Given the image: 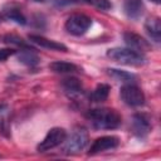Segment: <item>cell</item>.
Returning <instances> with one entry per match:
<instances>
[{"label": "cell", "mask_w": 161, "mask_h": 161, "mask_svg": "<svg viewBox=\"0 0 161 161\" xmlns=\"http://www.w3.org/2000/svg\"><path fill=\"white\" fill-rule=\"evenodd\" d=\"M33 50H34L33 48H30V49H20L19 60H20L21 63L26 64V65H30V67L38 64L39 58H38V55H36Z\"/></svg>", "instance_id": "19"}, {"label": "cell", "mask_w": 161, "mask_h": 161, "mask_svg": "<svg viewBox=\"0 0 161 161\" xmlns=\"http://www.w3.org/2000/svg\"><path fill=\"white\" fill-rule=\"evenodd\" d=\"M107 73L113 79H116L118 82H123V83H130V82L135 80V78H136L133 74H131L128 72H125V70H121V69H116V68H108Z\"/></svg>", "instance_id": "18"}, {"label": "cell", "mask_w": 161, "mask_h": 161, "mask_svg": "<svg viewBox=\"0 0 161 161\" xmlns=\"http://www.w3.org/2000/svg\"><path fill=\"white\" fill-rule=\"evenodd\" d=\"M4 42L8 43V44L18 45V47H20V49H30V47L21 38H19L16 35H6V36H4Z\"/></svg>", "instance_id": "20"}, {"label": "cell", "mask_w": 161, "mask_h": 161, "mask_svg": "<svg viewBox=\"0 0 161 161\" xmlns=\"http://www.w3.org/2000/svg\"><path fill=\"white\" fill-rule=\"evenodd\" d=\"M152 3H155V4H160V0H151Z\"/></svg>", "instance_id": "23"}, {"label": "cell", "mask_w": 161, "mask_h": 161, "mask_svg": "<svg viewBox=\"0 0 161 161\" xmlns=\"http://www.w3.org/2000/svg\"><path fill=\"white\" fill-rule=\"evenodd\" d=\"M35 1H38V3H44V1H47V0H35Z\"/></svg>", "instance_id": "24"}, {"label": "cell", "mask_w": 161, "mask_h": 161, "mask_svg": "<svg viewBox=\"0 0 161 161\" xmlns=\"http://www.w3.org/2000/svg\"><path fill=\"white\" fill-rule=\"evenodd\" d=\"M3 13H4V15H5L6 19L13 20L16 24H20V25H25L26 24V18L21 13L20 8L16 4H14V3L5 5L4 9H3Z\"/></svg>", "instance_id": "10"}, {"label": "cell", "mask_w": 161, "mask_h": 161, "mask_svg": "<svg viewBox=\"0 0 161 161\" xmlns=\"http://www.w3.org/2000/svg\"><path fill=\"white\" fill-rule=\"evenodd\" d=\"M118 145H119V138L117 136H102L93 141L88 151V155H97L103 151L116 148Z\"/></svg>", "instance_id": "7"}, {"label": "cell", "mask_w": 161, "mask_h": 161, "mask_svg": "<svg viewBox=\"0 0 161 161\" xmlns=\"http://www.w3.org/2000/svg\"><path fill=\"white\" fill-rule=\"evenodd\" d=\"M62 87L69 96H75V94L82 93V83L78 78H74V77L63 79Z\"/></svg>", "instance_id": "16"}, {"label": "cell", "mask_w": 161, "mask_h": 161, "mask_svg": "<svg viewBox=\"0 0 161 161\" xmlns=\"http://www.w3.org/2000/svg\"><path fill=\"white\" fill-rule=\"evenodd\" d=\"M145 29L151 39H153L156 43L161 40V23L158 18H151L147 19L145 23Z\"/></svg>", "instance_id": "13"}, {"label": "cell", "mask_w": 161, "mask_h": 161, "mask_svg": "<svg viewBox=\"0 0 161 161\" xmlns=\"http://www.w3.org/2000/svg\"><path fill=\"white\" fill-rule=\"evenodd\" d=\"M125 43L133 50L136 52H147L150 49V44L147 40H145L141 35L135 34V33H125L123 34Z\"/></svg>", "instance_id": "9"}, {"label": "cell", "mask_w": 161, "mask_h": 161, "mask_svg": "<svg viewBox=\"0 0 161 161\" xmlns=\"http://www.w3.org/2000/svg\"><path fill=\"white\" fill-rule=\"evenodd\" d=\"M93 3L102 10H109L112 8V4L109 0H93Z\"/></svg>", "instance_id": "22"}, {"label": "cell", "mask_w": 161, "mask_h": 161, "mask_svg": "<svg viewBox=\"0 0 161 161\" xmlns=\"http://www.w3.org/2000/svg\"><path fill=\"white\" fill-rule=\"evenodd\" d=\"M131 126H132L133 133L137 137H145L151 130V125H150L148 118L145 114H140V113H137L132 117Z\"/></svg>", "instance_id": "8"}, {"label": "cell", "mask_w": 161, "mask_h": 161, "mask_svg": "<svg viewBox=\"0 0 161 161\" xmlns=\"http://www.w3.org/2000/svg\"><path fill=\"white\" fill-rule=\"evenodd\" d=\"M121 98L123 99V102L126 104L132 106V107L142 106L145 103L143 92L137 86H133L131 83L125 84L123 87H121Z\"/></svg>", "instance_id": "6"}, {"label": "cell", "mask_w": 161, "mask_h": 161, "mask_svg": "<svg viewBox=\"0 0 161 161\" xmlns=\"http://www.w3.org/2000/svg\"><path fill=\"white\" fill-rule=\"evenodd\" d=\"M125 14L131 19H138L142 15L143 5L141 0H125L123 1Z\"/></svg>", "instance_id": "12"}, {"label": "cell", "mask_w": 161, "mask_h": 161, "mask_svg": "<svg viewBox=\"0 0 161 161\" xmlns=\"http://www.w3.org/2000/svg\"><path fill=\"white\" fill-rule=\"evenodd\" d=\"M92 25V19L84 14H73L65 21V29L69 34L79 36L83 35Z\"/></svg>", "instance_id": "4"}, {"label": "cell", "mask_w": 161, "mask_h": 161, "mask_svg": "<svg viewBox=\"0 0 161 161\" xmlns=\"http://www.w3.org/2000/svg\"><path fill=\"white\" fill-rule=\"evenodd\" d=\"M10 108L8 104H0V133L9 136L10 133Z\"/></svg>", "instance_id": "15"}, {"label": "cell", "mask_w": 161, "mask_h": 161, "mask_svg": "<svg viewBox=\"0 0 161 161\" xmlns=\"http://www.w3.org/2000/svg\"><path fill=\"white\" fill-rule=\"evenodd\" d=\"M49 69L53 70L54 73H75V72H79V67L73 64V63H69V62H53L49 64Z\"/></svg>", "instance_id": "14"}, {"label": "cell", "mask_w": 161, "mask_h": 161, "mask_svg": "<svg viewBox=\"0 0 161 161\" xmlns=\"http://www.w3.org/2000/svg\"><path fill=\"white\" fill-rule=\"evenodd\" d=\"M15 53H16V50L11 49V48H3V49H0V62L6 60L10 55H13Z\"/></svg>", "instance_id": "21"}, {"label": "cell", "mask_w": 161, "mask_h": 161, "mask_svg": "<svg viewBox=\"0 0 161 161\" xmlns=\"http://www.w3.org/2000/svg\"><path fill=\"white\" fill-rule=\"evenodd\" d=\"M67 137V132L64 128H60V127H54L52 130H49V132L47 133V136L44 137V140L38 145V151L40 152H45V151H49L59 145H62L64 142Z\"/></svg>", "instance_id": "5"}, {"label": "cell", "mask_w": 161, "mask_h": 161, "mask_svg": "<svg viewBox=\"0 0 161 161\" xmlns=\"http://www.w3.org/2000/svg\"><path fill=\"white\" fill-rule=\"evenodd\" d=\"M29 39L30 42L40 45L42 48H45V49H50V50H59V52H67V47L62 43H58L55 40H50V39H47L44 36H40V35H29Z\"/></svg>", "instance_id": "11"}, {"label": "cell", "mask_w": 161, "mask_h": 161, "mask_svg": "<svg viewBox=\"0 0 161 161\" xmlns=\"http://www.w3.org/2000/svg\"><path fill=\"white\" fill-rule=\"evenodd\" d=\"M63 151L65 153H77L82 151L88 143V132L84 127H77L64 140Z\"/></svg>", "instance_id": "3"}, {"label": "cell", "mask_w": 161, "mask_h": 161, "mask_svg": "<svg viewBox=\"0 0 161 161\" xmlns=\"http://www.w3.org/2000/svg\"><path fill=\"white\" fill-rule=\"evenodd\" d=\"M0 21H1V16H0Z\"/></svg>", "instance_id": "25"}, {"label": "cell", "mask_w": 161, "mask_h": 161, "mask_svg": "<svg viewBox=\"0 0 161 161\" xmlns=\"http://www.w3.org/2000/svg\"><path fill=\"white\" fill-rule=\"evenodd\" d=\"M109 91H111V87L108 84H98L94 91L91 93L89 98L92 102H96V103H99V102H103L108 98V94H109Z\"/></svg>", "instance_id": "17"}, {"label": "cell", "mask_w": 161, "mask_h": 161, "mask_svg": "<svg viewBox=\"0 0 161 161\" xmlns=\"http://www.w3.org/2000/svg\"><path fill=\"white\" fill-rule=\"evenodd\" d=\"M107 57L114 62L126 65H141L145 63V58L140 52L131 48H112L107 50Z\"/></svg>", "instance_id": "2"}, {"label": "cell", "mask_w": 161, "mask_h": 161, "mask_svg": "<svg viewBox=\"0 0 161 161\" xmlns=\"http://www.w3.org/2000/svg\"><path fill=\"white\" fill-rule=\"evenodd\" d=\"M86 116L91 121L92 126L97 130H114L122 122L121 114L112 108L89 109Z\"/></svg>", "instance_id": "1"}]
</instances>
